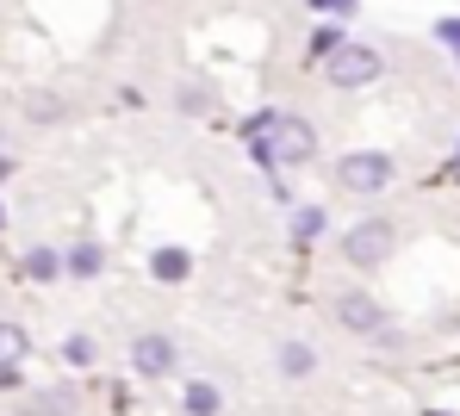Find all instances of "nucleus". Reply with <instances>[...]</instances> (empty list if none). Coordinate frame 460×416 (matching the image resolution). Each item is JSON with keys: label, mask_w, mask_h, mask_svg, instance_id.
<instances>
[{"label": "nucleus", "mask_w": 460, "mask_h": 416, "mask_svg": "<svg viewBox=\"0 0 460 416\" xmlns=\"http://www.w3.org/2000/svg\"><path fill=\"white\" fill-rule=\"evenodd\" d=\"M280 373L287 379H311L317 373V348L311 342H280Z\"/></svg>", "instance_id": "nucleus-7"}, {"label": "nucleus", "mask_w": 460, "mask_h": 416, "mask_svg": "<svg viewBox=\"0 0 460 416\" xmlns=\"http://www.w3.org/2000/svg\"><path fill=\"white\" fill-rule=\"evenodd\" d=\"M311 6H317V13H336V19H342V13H355V0H311Z\"/></svg>", "instance_id": "nucleus-19"}, {"label": "nucleus", "mask_w": 460, "mask_h": 416, "mask_svg": "<svg viewBox=\"0 0 460 416\" xmlns=\"http://www.w3.org/2000/svg\"><path fill=\"white\" fill-rule=\"evenodd\" d=\"M75 411H81L75 386H50V392H38V398H31V416H75Z\"/></svg>", "instance_id": "nucleus-8"}, {"label": "nucleus", "mask_w": 460, "mask_h": 416, "mask_svg": "<svg viewBox=\"0 0 460 416\" xmlns=\"http://www.w3.org/2000/svg\"><path fill=\"white\" fill-rule=\"evenodd\" d=\"M25 273H31V280H57V273H63V255L57 249H31L25 255Z\"/></svg>", "instance_id": "nucleus-13"}, {"label": "nucleus", "mask_w": 460, "mask_h": 416, "mask_svg": "<svg viewBox=\"0 0 460 416\" xmlns=\"http://www.w3.org/2000/svg\"><path fill=\"white\" fill-rule=\"evenodd\" d=\"M436 38H442V44H455V50H460V19H442V25H436Z\"/></svg>", "instance_id": "nucleus-18"}, {"label": "nucleus", "mask_w": 460, "mask_h": 416, "mask_svg": "<svg viewBox=\"0 0 460 416\" xmlns=\"http://www.w3.org/2000/svg\"><path fill=\"white\" fill-rule=\"evenodd\" d=\"M63 267H69V273H81V280H93V273L106 267V249H100V243H75V249L63 255Z\"/></svg>", "instance_id": "nucleus-9"}, {"label": "nucleus", "mask_w": 460, "mask_h": 416, "mask_svg": "<svg viewBox=\"0 0 460 416\" xmlns=\"http://www.w3.org/2000/svg\"><path fill=\"white\" fill-rule=\"evenodd\" d=\"M455 180H460V156H455Z\"/></svg>", "instance_id": "nucleus-21"}, {"label": "nucleus", "mask_w": 460, "mask_h": 416, "mask_svg": "<svg viewBox=\"0 0 460 416\" xmlns=\"http://www.w3.org/2000/svg\"><path fill=\"white\" fill-rule=\"evenodd\" d=\"M0 224H6V205H0Z\"/></svg>", "instance_id": "nucleus-22"}, {"label": "nucleus", "mask_w": 460, "mask_h": 416, "mask_svg": "<svg viewBox=\"0 0 460 416\" xmlns=\"http://www.w3.org/2000/svg\"><path fill=\"white\" fill-rule=\"evenodd\" d=\"M317 230H323V212H317V205H299V212H293V237H299V243H311Z\"/></svg>", "instance_id": "nucleus-15"}, {"label": "nucleus", "mask_w": 460, "mask_h": 416, "mask_svg": "<svg viewBox=\"0 0 460 416\" xmlns=\"http://www.w3.org/2000/svg\"><path fill=\"white\" fill-rule=\"evenodd\" d=\"M392 243H398V230H392L385 218H367V224H355V230L342 237V255H349L355 267H380L385 255H392Z\"/></svg>", "instance_id": "nucleus-3"}, {"label": "nucleus", "mask_w": 460, "mask_h": 416, "mask_svg": "<svg viewBox=\"0 0 460 416\" xmlns=\"http://www.w3.org/2000/svg\"><path fill=\"white\" fill-rule=\"evenodd\" d=\"M323 69H330V82H336V87H367V82H380L385 56L374 50V44H336Z\"/></svg>", "instance_id": "nucleus-2"}, {"label": "nucleus", "mask_w": 460, "mask_h": 416, "mask_svg": "<svg viewBox=\"0 0 460 416\" xmlns=\"http://www.w3.org/2000/svg\"><path fill=\"white\" fill-rule=\"evenodd\" d=\"M336 324L355 330V335H380L385 330V311L367 299V292H342V299H336Z\"/></svg>", "instance_id": "nucleus-5"}, {"label": "nucleus", "mask_w": 460, "mask_h": 416, "mask_svg": "<svg viewBox=\"0 0 460 416\" xmlns=\"http://www.w3.org/2000/svg\"><path fill=\"white\" fill-rule=\"evenodd\" d=\"M181 112H193V118L212 112V93H206V87H181Z\"/></svg>", "instance_id": "nucleus-17"}, {"label": "nucleus", "mask_w": 460, "mask_h": 416, "mask_svg": "<svg viewBox=\"0 0 460 416\" xmlns=\"http://www.w3.org/2000/svg\"><path fill=\"white\" fill-rule=\"evenodd\" d=\"M249 156L261 168H299L317 156V131L293 112H261L249 118Z\"/></svg>", "instance_id": "nucleus-1"}, {"label": "nucleus", "mask_w": 460, "mask_h": 416, "mask_svg": "<svg viewBox=\"0 0 460 416\" xmlns=\"http://www.w3.org/2000/svg\"><path fill=\"white\" fill-rule=\"evenodd\" d=\"M131 367H137L144 379L174 373V342H168V335H137V342H131Z\"/></svg>", "instance_id": "nucleus-6"}, {"label": "nucleus", "mask_w": 460, "mask_h": 416, "mask_svg": "<svg viewBox=\"0 0 460 416\" xmlns=\"http://www.w3.org/2000/svg\"><path fill=\"white\" fill-rule=\"evenodd\" d=\"M31 354V335L19 330V324H0V367H19Z\"/></svg>", "instance_id": "nucleus-10"}, {"label": "nucleus", "mask_w": 460, "mask_h": 416, "mask_svg": "<svg viewBox=\"0 0 460 416\" xmlns=\"http://www.w3.org/2000/svg\"><path fill=\"white\" fill-rule=\"evenodd\" d=\"M25 112H31L38 125H50V118H63V100H57V93H31V100H25Z\"/></svg>", "instance_id": "nucleus-16"}, {"label": "nucleus", "mask_w": 460, "mask_h": 416, "mask_svg": "<svg viewBox=\"0 0 460 416\" xmlns=\"http://www.w3.org/2000/svg\"><path fill=\"white\" fill-rule=\"evenodd\" d=\"M93 354H100L93 335H69V342H63V360H69V367H93Z\"/></svg>", "instance_id": "nucleus-14"}, {"label": "nucleus", "mask_w": 460, "mask_h": 416, "mask_svg": "<svg viewBox=\"0 0 460 416\" xmlns=\"http://www.w3.org/2000/svg\"><path fill=\"white\" fill-rule=\"evenodd\" d=\"M336 180H342L349 193H380L385 180H392V156H380V150H355V156L336 162Z\"/></svg>", "instance_id": "nucleus-4"}, {"label": "nucleus", "mask_w": 460, "mask_h": 416, "mask_svg": "<svg viewBox=\"0 0 460 416\" xmlns=\"http://www.w3.org/2000/svg\"><path fill=\"white\" fill-rule=\"evenodd\" d=\"M181 404H187V416H218V411H225L218 386H206V379H199V386H187V398H181Z\"/></svg>", "instance_id": "nucleus-11"}, {"label": "nucleus", "mask_w": 460, "mask_h": 416, "mask_svg": "<svg viewBox=\"0 0 460 416\" xmlns=\"http://www.w3.org/2000/svg\"><path fill=\"white\" fill-rule=\"evenodd\" d=\"M187 267H193L187 249H155L150 255V273H155V280H187Z\"/></svg>", "instance_id": "nucleus-12"}, {"label": "nucleus", "mask_w": 460, "mask_h": 416, "mask_svg": "<svg viewBox=\"0 0 460 416\" xmlns=\"http://www.w3.org/2000/svg\"><path fill=\"white\" fill-rule=\"evenodd\" d=\"M6 168H13V162H6V156H0V180H6Z\"/></svg>", "instance_id": "nucleus-20"}]
</instances>
